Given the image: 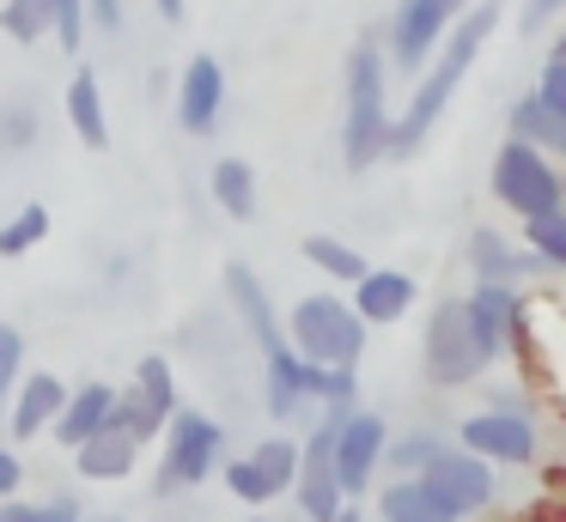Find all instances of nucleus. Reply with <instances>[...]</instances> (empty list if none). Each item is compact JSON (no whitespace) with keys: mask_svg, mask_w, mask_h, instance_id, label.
<instances>
[{"mask_svg":"<svg viewBox=\"0 0 566 522\" xmlns=\"http://www.w3.org/2000/svg\"><path fill=\"white\" fill-rule=\"evenodd\" d=\"M335 480H342V492H366L371 468H378L384 456V419L378 413H347L342 425H335Z\"/></svg>","mask_w":566,"mask_h":522,"instance_id":"8","label":"nucleus"},{"mask_svg":"<svg viewBox=\"0 0 566 522\" xmlns=\"http://www.w3.org/2000/svg\"><path fill=\"white\" fill-rule=\"evenodd\" d=\"M475 371H481V352H475V340H469L463 303L444 298L439 310H432V328H427V376L439 388H457V383H469Z\"/></svg>","mask_w":566,"mask_h":522,"instance_id":"5","label":"nucleus"},{"mask_svg":"<svg viewBox=\"0 0 566 522\" xmlns=\"http://www.w3.org/2000/svg\"><path fill=\"white\" fill-rule=\"evenodd\" d=\"M390 140V116H384V55L371 36H359L347 55V121H342V158L347 170H366Z\"/></svg>","mask_w":566,"mask_h":522,"instance_id":"2","label":"nucleus"},{"mask_svg":"<svg viewBox=\"0 0 566 522\" xmlns=\"http://www.w3.org/2000/svg\"><path fill=\"white\" fill-rule=\"evenodd\" d=\"M0 31L13 43H43L55 36V0H7L0 7Z\"/></svg>","mask_w":566,"mask_h":522,"instance_id":"23","label":"nucleus"},{"mask_svg":"<svg viewBox=\"0 0 566 522\" xmlns=\"http://www.w3.org/2000/svg\"><path fill=\"white\" fill-rule=\"evenodd\" d=\"M463 449L481 461H530L536 456V425L524 419V413L500 407V413H475V419H463Z\"/></svg>","mask_w":566,"mask_h":522,"instance_id":"9","label":"nucleus"},{"mask_svg":"<svg viewBox=\"0 0 566 522\" xmlns=\"http://www.w3.org/2000/svg\"><path fill=\"white\" fill-rule=\"evenodd\" d=\"M305 262H317L323 274H335V279H354V286L371 274V267H366V255H359V249H347L342 237H305Z\"/></svg>","mask_w":566,"mask_h":522,"instance_id":"24","label":"nucleus"},{"mask_svg":"<svg viewBox=\"0 0 566 522\" xmlns=\"http://www.w3.org/2000/svg\"><path fill=\"white\" fill-rule=\"evenodd\" d=\"M524 225H530V249H536L548 267H566V213H560V206H554V213L524 219Z\"/></svg>","mask_w":566,"mask_h":522,"instance_id":"28","label":"nucleus"},{"mask_svg":"<svg viewBox=\"0 0 566 522\" xmlns=\"http://www.w3.org/2000/svg\"><path fill=\"white\" fill-rule=\"evenodd\" d=\"M226 291H232V303L244 310V328L262 340V352L286 347V340H281V322H274V303H269V291L256 286V274H250L244 262H232V267H226Z\"/></svg>","mask_w":566,"mask_h":522,"instance_id":"15","label":"nucleus"},{"mask_svg":"<svg viewBox=\"0 0 566 522\" xmlns=\"http://www.w3.org/2000/svg\"><path fill=\"white\" fill-rule=\"evenodd\" d=\"M213 201L232 219H256V170L244 158H220L213 164Z\"/></svg>","mask_w":566,"mask_h":522,"instance_id":"22","label":"nucleus"},{"mask_svg":"<svg viewBox=\"0 0 566 522\" xmlns=\"http://www.w3.org/2000/svg\"><path fill=\"white\" fill-rule=\"evenodd\" d=\"M293 352L305 364H323V371H354L359 352H366V322L354 316V303L329 298H298L293 310Z\"/></svg>","mask_w":566,"mask_h":522,"instance_id":"3","label":"nucleus"},{"mask_svg":"<svg viewBox=\"0 0 566 522\" xmlns=\"http://www.w3.org/2000/svg\"><path fill=\"white\" fill-rule=\"evenodd\" d=\"M19 359H25V340H19V328L0 322V401H7V388L19 376Z\"/></svg>","mask_w":566,"mask_h":522,"instance_id":"34","label":"nucleus"},{"mask_svg":"<svg viewBox=\"0 0 566 522\" xmlns=\"http://www.w3.org/2000/svg\"><path fill=\"white\" fill-rule=\"evenodd\" d=\"M420 480L432 486V492L444 498V504H457V516H469V510H481L493 498V473H488V461L481 456H457V449H439V456L420 468Z\"/></svg>","mask_w":566,"mask_h":522,"instance_id":"7","label":"nucleus"},{"mask_svg":"<svg viewBox=\"0 0 566 522\" xmlns=\"http://www.w3.org/2000/svg\"><path fill=\"white\" fill-rule=\"evenodd\" d=\"M67 121H74L80 146H92V152L111 146V121H104V97H98V73L92 67H80L74 85H67Z\"/></svg>","mask_w":566,"mask_h":522,"instance_id":"16","label":"nucleus"},{"mask_svg":"<svg viewBox=\"0 0 566 522\" xmlns=\"http://www.w3.org/2000/svg\"><path fill=\"white\" fill-rule=\"evenodd\" d=\"M408 303H415V279L396 274V267H371V274L359 279L354 316L359 322H396V316H408Z\"/></svg>","mask_w":566,"mask_h":522,"instance_id":"14","label":"nucleus"},{"mask_svg":"<svg viewBox=\"0 0 566 522\" xmlns=\"http://www.w3.org/2000/svg\"><path fill=\"white\" fill-rule=\"evenodd\" d=\"M226 109V67L201 49L196 61L184 67V92H177V116H184L189 134H213V121H220Z\"/></svg>","mask_w":566,"mask_h":522,"instance_id":"13","label":"nucleus"},{"mask_svg":"<svg viewBox=\"0 0 566 522\" xmlns=\"http://www.w3.org/2000/svg\"><path fill=\"white\" fill-rule=\"evenodd\" d=\"M439 437H427V432H420V437H402V444H396L390 449V461H396V468H402V473H420V468H427V461L432 456H439Z\"/></svg>","mask_w":566,"mask_h":522,"instance_id":"33","label":"nucleus"},{"mask_svg":"<svg viewBox=\"0 0 566 522\" xmlns=\"http://www.w3.org/2000/svg\"><path fill=\"white\" fill-rule=\"evenodd\" d=\"M493 19H500V7H493V0H481L475 12H463V24L451 31V43H444L439 67L420 79V92H415V104H408V116L390 121V140H384V152H415V146L427 140V128L444 116L451 92L463 85V73H469V61H475V49L493 36Z\"/></svg>","mask_w":566,"mask_h":522,"instance_id":"1","label":"nucleus"},{"mask_svg":"<svg viewBox=\"0 0 566 522\" xmlns=\"http://www.w3.org/2000/svg\"><path fill=\"white\" fill-rule=\"evenodd\" d=\"M566 0H530V19H524V31H536L542 19H548V12H560Z\"/></svg>","mask_w":566,"mask_h":522,"instance_id":"40","label":"nucleus"},{"mask_svg":"<svg viewBox=\"0 0 566 522\" xmlns=\"http://www.w3.org/2000/svg\"><path fill=\"white\" fill-rule=\"evenodd\" d=\"M0 522H7V516H0Z\"/></svg>","mask_w":566,"mask_h":522,"instance_id":"45","label":"nucleus"},{"mask_svg":"<svg viewBox=\"0 0 566 522\" xmlns=\"http://www.w3.org/2000/svg\"><path fill=\"white\" fill-rule=\"evenodd\" d=\"M62 407H67V388L55 383L50 371H38V376H31L25 388H19V413H13V432H19V437H38L43 425H50L55 413H62Z\"/></svg>","mask_w":566,"mask_h":522,"instance_id":"20","label":"nucleus"},{"mask_svg":"<svg viewBox=\"0 0 566 522\" xmlns=\"http://www.w3.org/2000/svg\"><path fill=\"white\" fill-rule=\"evenodd\" d=\"M250 461H256V473H262V480L274 486V492L298 480V449H293V444H281V437H274V444H262V449H256V456H250Z\"/></svg>","mask_w":566,"mask_h":522,"instance_id":"29","label":"nucleus"},{"mask_svg":"<svg viewBox=\"0 0 566 522\" xmlns=\"http://www.w3.org/2000/svg\"><path fill=\"white\" fill-rule=\"evenodd\" d=\"M378 504H384V522H457V504H444L427 480H396Z\"/></svg>","mask_w":566,"mask_h":522,"instance_id":"18","label":"nucleus"},{"mask_svg":"<svg viewBox=\"0 0 566 522\" xmlns=\"http://www.w3.org/2000/svg\"><path fill=\"white\" fill-rule=\"evenodd\" d=\"M335 425L342 419H329L317 437H311V449H298V498H305V510H311V522H335L342 516V480H335Z\"/></svg>","mask_w":566,"mask_h":522,"instance_id":"10","label":"nucleus"},{"mask_svg":"<svg viewBox=\"0 0 566 522\" xmlns=\"http://www.w3.org/2000/svg\"><path fill=\"white\" fill-rule=\"evenodd\" d=\"M226 486H232L244 504H269V498H274V486L256 473V461H232V468H226Z\"/></svg>","mask_w":566,"mask_h":522,"instance_id":"31","label":"nucleus"},{"mask_svg":"<svg viewBox=\"0 0 566 522\" xmlns=\"http://www.w3.org/2000/svg\"><path fill=\"white\" fill-rule=\"evenodd\" d=\"M493 194H500L512 213L536 219V213H554V206H560V177H554V164L542 158V146L505 140L500 158H493Z\"/></svg>","mask_w":566,"mask_h":522,"instance_id":"4","label":"nucleus"},{"mask_svg":"<svg viewBox=\"0 0 566 522\" xmlns=\"http://www.w3.org/2000/svg\"><path fill=\"white\" fill-rule=\"evenodd\" d=\"M86 19H98L104 31H116V24H123V0H86Z\"/></svg>","mask_w":566,"mask_h":522,"instance_id":"36","label":"nucleus"},{"mask_svg":"<svg viewBox=\"0 0 566 522\" xmlns=\"http://www.w3.org/2000/svg\"><path fill=\"white\" fill-rule=\"evenodd\" d=\"M50 237V206H25L13 225H0V255H25Z\"/></svg>","mask_w":566,"mask_h":522,"instance_id":"27","label":"nucleus"},{"mask_svg":"<svg viewBox=\"0 0 566 522\" xmlns=\"http://www.w3.org/2000/svg\"><path fill=\"white\" fill-rule=\"evenodd\" d=\"M7 522H74V516H67V504H62V510H13Z\"/></svg>","mask_w":566,"mask_h":522,"instance_id":"38","label":"nucleus"},{"mask_svg":"<svg viewBox=\"0 0 566 522\" xmlns=\"http://www.w3.org/2000/svg\"><path fill=\"white\" fill-rule=\"evenodd\" d=\"M524 522H566V504L542 498V504H530V510H524Z\"/></svg>","mask_w":566,"mask_h":522,"instance_id":"37","label":"nucleus"},{"mask_svg":"<svg viewBox=\"0 0 566 522\" xmlns=\"http://www.w3.org/2000/svg\"><path fill=\"white\" fill-rule=\"evenodd\" d=\"M469 255H475V279H481V286H512V279L530 267V255H517L500 231H475V237H469Z\"/></svg>","mask_w":566,"mask_h":522,"instance_id":"21","label":"nucleus"},{"mask_svg":"<svg viewBox=\"0 0 566 522\" xmlns=\"http://www.w3.org/2000/svg\"><path fill=\"white\" fill-rule=\"evenodd\" d=\"M111 407H116V395L104 383H86L74 401H67L62 413H55V432H62V444H86V437H98L104 432V419H111Z\"/></svg>","mask_w":566,"mask_h":522,"instance_id":"19","label":"nucleus"},{"mask_svg":"<svg viewBox=\"0 0 566 522\" xmlns=\"http://www.w3.org/2000/svg\"><path fill=\"white\" fill-rule=\"evenodd\" d=\"M226 432L201 413H171V456H165L159 486H196L213 473V456H220Z\"/></svg>","mask_w":566,"mask_h":522,"instance_id":"6","label":"nucleus"},{"mask_svg":"<svg viewBox=\"0 0 566 522\" xmlns=\"http://www.w3.org/2000/svg\"><path fill=\"white\" fill-rule=\"evenodd\" d=\"M560 146H566V134H560Z\"/></svg>","mask_w":566,"mask_h":522,"instance_id":"44","label":"nucleus"},{"mask_svg":"<svg viewBox=\"0 0 566 522\" xmlns=\"http://www.w3.org/2000/svg\"><path fill=\"white\" fill-rule=\"evenodd\" d=\"M335 522H359V516H354V510H342V516H335Z\"/></svg>","mask_w":566,"mask_h":522,"instance_id":"43","label":"nucleus"},{"mask_svg":"<svg viewBox=\"0 0 566 522\" xmlns=\"http://www.w3.org/2000/svg\"><path fill=\"white\" fill-rule=\"evenodd\" d=\"M38 140V116L31 109H0V146H31Z\"/></svg>","mask_w":566,"mask_h":522,"instance_id":"35","label":"nucleus"},{"mask_svg":"<svg viewBox=\"0 0 566 522\" xmlns=\"http://www.w3.org/2000/svg\"><path fill=\"white\" fill-rule=\"evenodd\" d=\"M135 449H140V444L123 432V425L104 419V432L80 444V473H86V480H116V473L135 468Z\"/></svg>","mask_w":566,"mask_h":522,"instance_id":"17","label":"nucleus"},{"mask_svg":"<svg viewBox=\"0 0 566 522\" xmlns=\"http://www.w3.org/2000/svg\"><path fill=\"white\" fill-rule=\"evenodd\" d=\"M439 7H444V12H451V19H457V12H463V7H469V0H439Z\"/></svg>","mask_w":566,"mask_h":522,"instance_id":"42","label":"nucleus"},{"mask_svg":"<svg viewBox=\"0 0 566 522\" xmlns=\"http://www.w3.org/2000/svg\"><path fill=\"white\" fill-rule=\"evenodd\" d=\"M536 97L548 104V116L566 128V55H554L548 67H542V92H536Z\"/></svg>","mask_w":566,"mask_h":522,"instance_id":"32","label":"nucleus"},{"mask_svg":"<svg viewBox=\"0 0 566 522\" xmlns=\"http://www.w3.org/2000/svg\"><path fill=\"white\" fill-rule=\"evenodd\" d=\"M517 291L512 286H475V298H463V322H469V340H475L481 364L500 359V347L512 340V322H517Z\"/></svg>","mask_w":566,"mask_h":522,"instance_id":"12","label":"nucleus"},{"mask_svg":"<svg viewBox=\"0 0 566 522\" xmlns=\"http://www.w3.org/2000/svg\"><path fill=\"white\" fill-rule=\"evenodd\" d=\"M444 24H451V12H444L439 0H396V19H390V55H396V67L415 73L420 61L432 55V43L444 36Z\"/></svg>","mask_w":566,"mask_h":522,"instance_id":"11","label":"nucleus"},{"mask_svg":"<svg viewBox=\"0 0 566 522\" xmlns=\"http://www.w3.org/2000/svg\"><path fill=\"white\" fill-rule=\"evenodd\" d=\"M135 388H140V401H147L159 419H165V413H177V383H171V364H165V359H140Z\"/></svg>","mask_w":566,"mask_h":522,"instance_id":"26","label":"nucleus"},{"mask_svg":"<svg viewBox=\"0 0 566 522\" xmlns=\"http://www.w3.org/2000/svg\"><path fill=\"white\" fill-rule=\"evenodd\" d=\"M159 12H165V19H184V12H189V0H159Z\"/></svg>","mask_w":566,"mask_h":522,"instance_id":"41","label":"nucleus"},{"mask_svg":"<svg viewBox=\"0 0 566 522\" xmlns=\"http://www.w3.org/2000/svg\"><path fill=\"white\" fill-rule=\"evenodd\" d=\"M55 43L67 55H80V43H86V0H55Z\"/></svg>","mask_w":566,"mask_h":522,"instance_id":"30","label":"nucleus"},{"mask_svg":"<svg viewBox=\"0 0 566 522\" xmlns=\"http://www.w3.org/2000/svg\"><path fill=\"white\" fill-rule=\"evenodd\" d=\"M560 121L548 116V104L542 97H517L512 104V140H524V146H542V140H560Z\"/></svg>","mask_w":566,"mask_h":522,"instance_id":"25","label":"nucleus"},{"mask_svg":"<svg viewBox=\"0 0 566 522\" xmlns=\"http://www.w3.org/2000/svg\"><path fill=\"white\" fill-rule=\"evenodd\" d=\"M0 492H19V456L0 449Z\"/></svg>","mask_w":566,"mask_h":522,"instance_id":"39","label":"nucleus"}]
</instances>
